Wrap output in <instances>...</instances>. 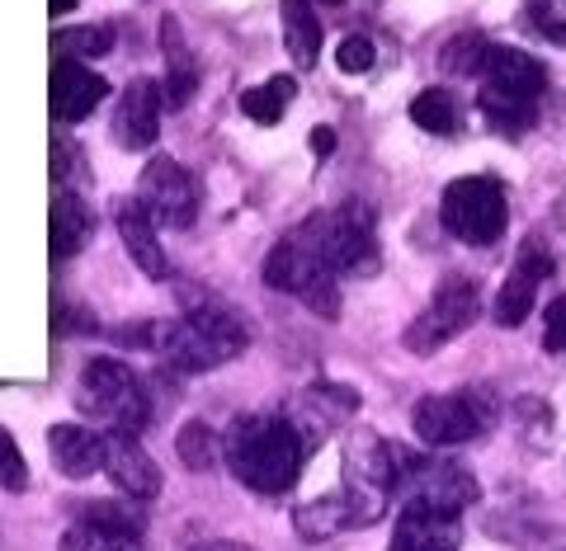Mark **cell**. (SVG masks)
Returning <instances> with one entry per match:
<instances>
[{"instance_id":"836d02e7","label":"cell","mask_w":566,"mask_h":551,"mask_svg":"<svg viewBox=\"0 0 566 551\" xmlns=\"http://www.w3.org/2000/svg\"><path fill=\"white\" fill-rule=\"evenodd\" d=\"M335 66L349 71V76H364V71L374 66V43L354 33V39H345L340 47H335Z\"/></svg>"},{"instance_id":"277c9868","label":"cell","mask_w":566,"mask_h":551,"mask_svg":"<svg viewBox=\"0 0 566 551\" xmlns=\"http://www.w3.org/2000/svg\"><path fill=\"white\" fill-rule=\"evenodd\" d=\"M303 241L326 259L335 278H364L378 269V236H374V212L364 203H345L331 212H316L303 226Z\"/></svg>"},{"instance_id":"4dcf8cb0","label":"cell","mask_w":566,"mask_h":551,"mask_svg":"<svg viewBox=\"0 0 566 551\" xmlns=\"http://www.w3.org/2000/svg\"><path fill=\"white\" fill-rule=\"evenodd\" d=\"M24 486H29V462L20 443L10 438V430L0 424V490H24Z\"/></svg>"},{"instance_id":"ffe728a7","label":"cell","mask_w":566,"mask_h":551,"mask_svg":"<svg viewBox=\"0 0 566 551\" xmlns=\"http://www.w3.org/2000/svg\"><path fill=\"white\" fill-rule=\"evenodd\" d=\"M91 231H95V212L85 208L71 189H62L57 199H52V255L57 259L81 255L85 241H91Z\"/></svg>"},{"instance_id":"f546056e","label":"cell","mask_w":566,"mask_h":551,"mask_svg":"<svg viewBox=\"0 0 566 551\" xmlns=\"http://www.w3.org/2000/svg\"><path fill=\"white\" fill-rule=\"evenodd\" d=\"M175 453H180L185 467L208 471L212 462H218V438H212V430H208L203 420H189L185 430H180V438H175Z\"/></svg>"},{"instance_id":"e0dca14e","label":"cell","mask_w":566,"mask_h":551,"mask_svg":"<svg viewBox=\"0 0 566 551\" xmlns=\"http://www.w3.org/2000/svg\"><path fill=\"white\" fill-rule=\"evenodd\" d=\"M114 222H118V236H123V245H128L137 269L147 278H166L170 259L161 251V236H156V222H151V212L142 208V199H118L114 203Z\"/></svg>"},{"instance_id":"44dd1931","label":"cell","mask_w":566,"mask_h":551,"mask_svg":"<svg viewBox=\"0 0 566 551\" xmlns=\"http://www.w3.org/2000/svg\"><path fill=\"white\" fill-rule=\"evenodd\" d=\"M283 10V47H289V57L297 66H316L322 57V20H316L312 0H279Z\"/></svg>"},{"instance_id":"83f0119b","label":"cell","mask_w":566,"mask_h":551,"mask_svg":"<svg viewBox=\"0 0 566 551\" xmlns=\"http://www.w3.org/2000/svg\"><path fill=\"white\" fill-rule=\"evenodd\" d=\"M57 57H71V62H91V57H104V52H114V29L109 24H81V29H62L57 39Z\"/></svg>"},{"instance_id":"d6a6232c","label":"cell","mask_w":566,"mask_h":551,"mask_svg":"<svg viewBox=\"0 0 566 551\" xmlns=\"http://www.w3.org/2000/svg\"><path fill=\"white\" fill-rule=\"evenodd\" d=\"M524 20L534 24L543 39H553V43H562L566 47V10H557V6H543V0H528L524 6Z\"/></svg>"},{"instance_id":"6da1fadb","label":"cell","mask_w":566,"mask_h":551,"mask_svg":"<svg viewBox=\"0 0 566 551\" xmlns=\"http://www.w3.org/2000/svg\"><path fill=\"white\" fill-rule=\"evenodd\" d=\"M232 476L255 495H283L307 457V434L283 415H241L222 438Z\"/></svg>"},{"instance_id":"d590c367","label":"cell","mask_w":566,"mask_h":551,"mask_svg":"<svg viewBox=\"0 0 566 551\" xmlns=\"http://www.w3.org/2000/svg\"><path fill=\"white\" fill-rule=\"evenodd\" d=\"M312 151L316 156H331L335 151V133L331 128H312Z\"/></svg>"},{"instance_id":"ac0fdd59","label":"cell","mask_w":566,"mask_h":551,"mask_svg":"<svg viewBox=\"0 0 566 551\" xmlns=\"http://www.w3.org/2000/svg\"><path fill=\"white\" fill-rule=\"evenodd\" d=\"M48 453H52V467L71 476V481H85V476L104 471V434L85 430V424H52Z\"/></svg>"},{"instance_id":"9a60e30c","label":"cell","mask_w":566,"mask_h":551,"mask_svg":"<svg viewBox=\"0 0 566 551\" xmlns=\"http://www.w3.org/2000/svg\"><path fill=\"white\" fill-rule=\"evenodd\" d=\"M463 542V528H458V513L424 505V500H406V509L397 513L392 528V547L387 551H458Z\"/></svg>"},{"instance_id":"74e56055","label":"cell","mask_w":566,"mask_h":551,"mask_svg":"<svg viewBox=\"0 0 566 551\" xmlns=\"http://www.w3.org/2000/svg\"><path fill=\"white\" fill-rule=\"evenodd\" d=\"M76 10V0H52V14H71Z\"/></svg>"},{"instance_id":"cb8c5ba5","label":"cell","mask_w":566,"mask_h":551,"mask_svg":"<svg viewBox=\"0 0 566 551\" xmlns=\"http://www.w3.org/2000/svg\"><path fill=\"white\" fill-rule=\"evenodd\" d=\"M411 123L434 137H453V133H463V104L444 85H430V91H420L411 99Z\"/></svg>"},{"instance_id":"d6986e66","label":"cell","mask_w":566,"mask_h":551,"mask_svg":"<svg viewBox=\"0 0 566 551\" xmlns=\"http://www.w3.org/2000/svg\"><path fill=\"white\" fill-rule=\"evenodd\" d=\"M411 500H424V505H439V509H468L476 500V481L468 467H458V462H424L416 457V495Z\"/></svg>"},{"instance_id":"5b68a950","label":"cell","mask_w":566,"mask_h":551,"mask_svg":"<svg viewBox=\"0 0 566 551\" xmlns=\"http://www.w3.org/2000/svg\"><path fill=\"white\" fill-rule=\"evenodd\" d=\"M76 401L85 415H95L99 424H109L118 434H142L151 420L147 386L137 382V372L118 359H91L81 368Z\"/></svg>"},{"instance_id":"7a4b0ae2","label":"cell","mask_w":566,"mask_h":551,"mask_svg":"<svg viewBox=\"0 0 566 551\" xmlns=\"http://www.w3.org/2000/svg\"><path fill=\"white\" fill-rule=\"evenodd\" d=\"M547 91V66L538 57H528L520 47H505V43H491L486 47V62H482V114L495 133L505 137H520L538 123V99Z\"/></svg>"},{"instance_id":"484cf974","label":"cell","mask_w":566,"mask_h":551,"mask_svg":"<svg viewBox=\"0 0 566 551\" xmlns=\"http://www.w3.org/2000/svg\"><path fill=\"white\" fill-rule=\"evenodd\" d=\"M62 551H147V547H142V532H118V528L76 519L62 532Z\"/></svg>"},{"instance_id":"8fae6325","label":"cell","mask_w":566,"mask_h":551,"mask_svg":"<svg viewBox=\"0 0 566 551\" xmlns=\"http://www.w3.org/2000/svg\"><path fill=\"white\" fill-rule=\"evenodd\" d=\"M137 199L151 212L156 226H170V231H189L203 208L199 180H193L180 161H170V156H151L147 161V170H142V180H137Z\"/></svg>"},{"instance_id":"e575fe53","label":"cell","mask_w":566,"mask_h":551,"mask_svg":"<svg viewBox=\"0 0 566 551\" xmlns=\"http://www.w3.org/2000/svg\"><path fill=\"white\" fill-rule=\"evenodd\" d=\"M543 349L547 353H566V293L543 316Z\"/></svg>"},{"instance_id":"f1b7e54d","label":"cell","mask_w":566,"mask_h":551,"mask_svg":"<svg viewBox=\"0 0 566 551\" xmlns=\"http://www.w3.org/2000/svg\"><path fill=\"white\" fill-rule=\"evenodd\" d=\"M486 39L482 33H458V39L444 43L439 52V66L453 71V76H482V62H486Z\"/></svg>"},{"instance_id":"9c48e42d","label":"cell","mask_w":566,"mask_h":551,"mask_svg":"<svg viewBox=\"0 0 566 551\" xmlns=\"http://www.w3.org/2000/svg\"><path fill=\"white\" fill-rule=\"evenodd\" d=\"M476 311H482V293H476V283L468 274H449V278H439L430 307L406 326L401 345L411 353H434V349H444L449 340H458V335L476 321Z\"/></svg>"},{"instance_id":"8d00e7d4","label":"cell","mask_w":566,"mask_h":551,"mask_svg":"<svg viewBox=\"0 0 566 551\" xmlns=\"http://www.w3.org/2000/svg\"><path fill=\"white\" fill-rule=\"evenodd\" d=\"M189 551H255V547H245V542H199Z\"/></svg>"},{"instance_id":"4fadbf2b","label":"cell","mask_w":566,"mask_h":551,"mask_svg":"<svg viewBox=\"0 0 566 551\" xmlns=\"http://www.w3.org/2000/svg\"><path fill=\"white\" fill-rule=\"evenodd\" d=\"M161 109H166V95L161 85L137 76L123 85V95L114 104V141L123 151H147L156 137H161Z\"/></svg>"},{"instance_id":"1f68e13d","label":"cell","mask_w":566,"mask_h":551,"mask_svg":"<svg viewBox=\"0 0 566 551\" xmlns=\"http://www.w3.org/2000/svg\"><path fill=\"white\" fill-rule=\"evenodd\" d=\"M85 523H104V528H118V532H142V513H133L128 505H114V500H95L81 509Z\"/></svg>"},{"instance_id":"3957f363","label":"cell","mask_w":566,"mask_h":551,"mask_svg":"<svg viewBox=\"0 0 566 551\" xmlns=\"http://www.w3.org/2000/svg\"><path fill=\"white\" fill-rule=\"evenodd\" d=\"M245 345H251V330H245L241 311H232L227 301H212V297L199 301L185 321H170L156 330V349L185 372L222 368L227 359H237Z\"/></svg>"},{"instance_id":"8992f818","label":"cell","mask_w":566,"mask_h":551,"mask_svg":"<svg viewBox=\"0 0 566 551\" xmlns=\"http://www.w3.org/2000/svg\"><path fill=\"white\" fill-rule=\"evenodd\" d=\"M264 283L289 297H303L307 307L322 316H340V278H335L326 269V259L303 241V231H289L270 251V259H264Z\"/></svg>"},{"instance_id":"5bb4252c","label":"cell","mask_w":566,"mask_h":551,"mask_svg":"<svg viewBox=\"0 0 566 551\" xmlns=\"http://www.w3.org/2000/svg\"><path fill=\"white\" fill-rule=\"evenodd\" d=\"M104 471L128 500H156L161 495V467L137 443V434H118V430L104 434Z\"/></svg>"},{"instance_id":"52a82bcc","label":"cell","mask_w":566,"mask_h":551,"mask_svg":"<svg viewBox=\"0 0 566 551\" xmlns=\"http://www.w3.org/2000/svg\"><path fill=\"white\" fill-rule=\"evenodd\" d=\"M444 226L453 231L458 241L468 245H495L505 236V222H510V199H505V184L491 180V174H463L444 189Z\"/></svg>"},{"instance_id":"4316f807","label":"cell","mask_w":566,"mask_h":551,"mask_svg":"<svg viewBox=\"0 0 566 551\" xmlns=\"http://www.w3.org/2000/svg\"><path fill=\"white\" fill-rule=\"evenodd\" d=\"M303 411H312L316 420H322V430H331V424H340V420H349L354 411H359V391L340 386V382H316L303 396Z\"/></svg>"},{"instance_id":"f35d334b","label":"cell","mask_w":566,"mask_h":551,"mask_svg":"<svg viewBox=\"0 0 566 551\" xmlns=\"http://www.w3.org/2000/svg\"><path fill=\"white\" fill-rule=\"evenodd\" d=\"M322 6H345V0H322Z\"/></svg>"},{"instance_id":"d4e9b609","label":"cell","mask_w":566,"mask_h":551,"mask_svg":"<svg viewBox=\"0 0 566 551\" xmlns=\"http://www.w3.org/2000/svg\"><path fill=\"white\" fill-rule=\"evenodd\" d=\"M297 95V81L293 76H270L264 85H251V91L241 95V114L251 123H264V128H274V123L289 114V104Z\"/></svg>"},{"instance_id":"2e32d148","label":"cell","mask_w":566,"mask_h":551,"mask_svg":"<svg viewBox=\"0 0 566 551\" xmlns=\"http://www.w3.org/2000/svg\"><path fill=\"white\" fill-rule=\"evenodd\" d=\"M104 95H109V81L95 76L85 62L57 57V66H52V118H57V123L91 118Z\"/></svg>"},{"instance_id":"30bf717a","label":"cell","mask_w":566,"mask_h":551,"mask_svg":"<svg viewBox=\"0 0 566 551\" xmlns=\"http://www.w3.org/2000/svg\"><path fill=\"white\" fill-rule=\"evenodd\" d=\"M495 420V396L458 391V396H420L411 411V430L430 448H463Z\"/></svg>"},{"instance_id":"ba28073f","label":"cell","mask_w":566,"mask_h":551,"mask_svg":"<svg viewBox=\"0 0 566 551\" xmlns=\"http://www.w3.org/2000/svg\"><path fill=\"white\" fill-rule=\"evenodd\" d=\"M401 481V457L387 448L378 434H354L345 448V500L354 509V523H374L387 509V495Z\"/></svg>"},{"instance_id":"603a6c76","label":"cell","mask_w":566,"mask_h":551,"mask_svg":"<svg viewBox=\"0 0 566 551\" xmlns=\"http://www.w3.org/2000/svg\"><path fill=\"white\" fill-rule=\"evenodd\" d=\"M293 523H297V532H303L307 542H326V538H335L340 528H359V523H354V509H349V500H345V490L322 495V500L303 505Z\"/></svg>"},{"instance_id":"7c38bea8","label":"cell","mask_w":566,"mask_h":551,"mask_svg":"<svg viewBox=\"0 0 566 551\" xmlns=\"http://www.w3.org/2000/svg\"><path fill=\"white\" fill-rule=\"evenodd\" d=\"M547 274H553V255H547L538 241H524L520 259L510 264V274H505V283H501V293H495V301H491L495 326H501V330L524 326V321H528V311H534V301H538V288L547 283Z\"/></svg>"},{"instance_id":"7402d4cb","label":"cell","mask_w":566,"mask_h":551,"mask_svg":"<svg viewBox=\"0 0 566 551\" xmlns=\"http://www.w3.org/2000/svg\"><path fill=\"white\" fill-rule=\"evenodd\" d=\"M161 43H166V81H161V95H166V109H185V104L193 99V91H199V66H193V57L185 52L180 43V24L166 20L161 24Z\"/></svg>"}]
</instances>
